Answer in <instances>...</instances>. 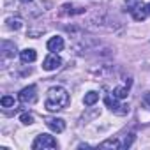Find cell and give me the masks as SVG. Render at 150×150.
I'll list each match as a JSON object with an SVG mask.
<instances>
[{"instance_id": "6da1fadb", "label": "cell", "mask_w": 150, "mask_h": 150, "mask_svg": "<svg viewBox=\"0 0 150 150\" xmlns=\"http://www.w3.org/2000/svg\"><path fill=\"white\" fill-rule=\"evenodd\" d=\"M69 104V94L64 87H51L46 96L44 108L48 111H60Z\"/></svg>"}, {"instance_id": "7a4b0ae2", "label": "cell", "mask_w": 150, "mask_h": 150, "mask_svg": "<svg viewBox=\"0 0 150 150\" xmlns=\"http://www.w3.org/2000/svg\"><path fill=\"white\" fill-rule=\"evenodd\" d=\"M32 148L34 150H44V148H58V143H57V139L53 138V136H50V134H39L37 138H35V141L32 143Z\"/></svg>"}, {"instance_id": "3957f363", "label": "cell", "mask_w": 150, "mask_h": 150, "mask_svg": "<svg viewBox=\"0 0 150 150\" xmlns=\"http://www.w3.org/2000/svg\"><path fill=\"white\" fill-rule=\"evenodd\" d=\"M120 99H117L115 96L111 97V96H106V99H104V103H106V106L115 113V115H127L129 113V106L127 104H122V103H118Z\"/></svg>"}, {"instance_id": "277c9868", "label": "cell", "mask_w": 150, "mask_h": 150, "mask_svg": "<svg viewBox=\"0 0 150 150\" xmlns=\"http://www.w3.org/2000/svg\"><path fill=\"white\" fill-rule=\"evenodd\" d=\"M60 65H62V58H60L57 53L48 55V57L44 58V62H42V69H44V71H55V69H58Z\"/></svg>"}, {"instance_id": "5b68a950", "label": "cell", "mask_w": 150, "mask_h": 150, "mask_svg": "<svg viewBox=\"0 0 150 150\" xmlns=\"http://www.w3.org/2000/svg\"><path fill=\"white\" fill-rule=\"evenodd\" d=\"M35 92H37V87L35 85H28V87H25L21 92H20V101L23 103V104H28V103H34L35 101Z\"/></svg>"}, {"instance_id": "8992f818", "label": "cell", "mask_w": 150, "mask_h": 150, "mask_svg": "<svg viewBox=\"0 0 150 150\" xmlns=\"http://www.w3.org/2000/svg\"><path fill=\"white\" fill-rule=\"evenodd\" d=\"M44 122H46V125H48L53 132H64V129H65V120H62V118H53V117H48Z\"/></svg>"}, {"instance_id": "52a82bcc", "label": "cell", "mask_w": 150, "mask_h": 150, "mask_svg": "<svg viewBox=\"0 0 150 150\" xmlns=\"http://www.w3.org/2000/svg\"><path fill=\"white\" fill-rule=\"evenodd\" d=\"M131 14H132V18L136 20V21H143L145 18H146V4L143 6V4H138V6H134L132 9H131Z\"/></svg>"}, {"instance_id": "ba28073f", "label": "cell", "mask_w": 150, "mask_h": 150, "mask_svg": "<svg viewBox=\"0 0 150 150\" xmlns=\"http://www.w3.org/2000/svg\"><path fill=\"white\" fill-rule=\"evenodd\" d=\"M16 53H18V50H16L14 42H9V41L2 42V55H4V58H14Z\"/></svg>"}, {"instance_id": "9c48e42d", "label": "cell", "mask_w": 150, "mask_h": 150, "mask_svg": "<svg viewBox=\"0 0 150 150\" xmlns=\"http://www.w3.org/2000/svg\"><path fill=\"white\" fill-rule=\"evenodd\" d=\"M48 50H50V51H53V53L62 51V50H64V39H62V37H58V35L51 37V39L48 41Z\"/></svg>"}, {"instance_id": "30bf717a", "label": "cell", "mask_w": 150, "mask_h": 150, "mask_svg": "<svg viewBox=\"0 0 150 150\" xmlns=\"http://www.w3.org/2000/svg\"><path fill=\"white\" fill-rule=\"evenodd\" d=\"M20 58H21L23 64H30V62H34V60L37 58V53H35V50L27 48V50H23V51L20 53Z\"/></svg>"}, {"instance_id": "8fae6325", "label": "cell", "mask_w": 150, "mask_h": 150, "mask_svg": "<svg viewBox=\"0 0 150 150\" xmlns=\"http://www.w3.org/2000/svg\"><path fill=\"white\" fill-rule=\"evenodd\" d=\"M97 101H99V94H97L96 90H90L88 94H85V99H83L85 106H94Z\"/></svg>"}, {"instance_id": "7c38bea8", "label": "cell", "mask_w": 150, "mask_h": 150, "mask_svg": "<svg viewBox=\"0 0 150 150\" xmlns=\"http://www.w3.org/2000/svg\"><path fill=\"white\" fill-rule=\"evenodd\" d=\"M6 23H7V27H9L11 30H20V28L23 27V20H21V18H7Z\"/></svg>"}, {"instance_id": "4fadbf2b", "label": "cell", "mask_w": 150, "mask_h": 150, "mask_svg": "<svg viewBox=\"0 0 150 150\" xmlns=\"http://www.w3.org/2000/svg\"><path fill=\"white\" fill-rule=\"evenodd\" d=\"M99 148H122V141L120 139H106L99 145Z\"/></svg>"}, {"instance_id": "5bb4252c", "label": "cell", "mask_w": 150, "mask_h": 150, "mask_svg": "<svg viewBox=\"0 0 150 150\" xmlns=\"http://www.w3.org/2000/svg\"><path fill=\"white\" fill-rule=\"evenodd\" d=\"M111 94H113L117 99H125L127 94H129V87H117V88H113Z\"/></svg>"}, {"instance_id": "9a60e30c", "label": "cell", "mask_w": 150, "mask_h": 150, "mask_svg": "<svg viewBox=\"0 0 150 150\" xmlns=\"http://www.w3.org/2000/svg\"><path fill=\"white\" fill-rule=\"evenodd\" d=\"M132 141H134V132L124 134V138H122V148H129L132 145Z\"/></svg>"}, {"instance_id": "2e32d148", "label": "cell", "mask_w": 150, "mask_h": 150, "mask_svg": "<svg viewBox=\"0 0 150 150\" xmlns=\"http://www.w3.org/2000/svg\"><path fill=\"white\" fill-rule=\"evenodd\" d=\"M0 104H2V108H11V106H14V97L4 96L2 99H0Z\"/></svg>"}, {"instance_id": "e0dca14e", "label": "cell", "mask_w": 150, "mask_h": 150, "mask_svg": "<svg viewBox=\"0 0 150 150\" xmlns=\"http://www.w3.org/2000/svg\"><path fill=\"white\" fill-rule=\"evenodd\" d=\"M20 120H21V124H25V125H32V124H34V115H32V113H21Z\"/></svg>"}, {"instance_id": "ac0fdd59", "label": "cell", "mask_w": 150, "mask_h": 150, "mask_svg": "<svg viewBox=\"0 0 150 150\" xmlns=\"http://www.w3.org/2000/svg\"><path fill=\"white\" fill-rule=\"evenodd\" d=\"M143 103L150 108V92H145V96H143Z\"/></svg>"}, {"instance_id": "d6986e66", "label": "cell", "mask_w": 150, "mask_h": 150, "mask_svg": "<svg viewBox=\"0 0 150 150\" xmlns=\"http://www.w3.org/2000/svg\"><path fill=\"white\" fill-rule=\"evenodd\" d=\"M146 13H148V14H150V2H148V4H146Z\"/></svg>"}, {"instance_id": "ffe728a7", "label": "cell", "mask_w": 150, "mask_h": 150, "mask_svg": "<svg viewBox=\"0 0 150 150\" xmlns=\"http://www.w3.org/2000/svg\"><path fill=\"white\" fill-rule=\"evenodd\" d=\"M21 2H23V4H28V2H32V0H21Z\"/></svg>"}, {"instance_id": "44dd1931", "label": "cell", "mask_w": 150, "mask_h": 150, "mask_svg": "<svg viewBox=\"0 0 150 150\" xmlns=\"http://www.w3.org/2000/svg\"><path fill=\"white\" fill-rule=\"evenodd\" d=\"M127 2H129V4H132V2H136V0H127Z\"/></svg>"}]
</instances>
